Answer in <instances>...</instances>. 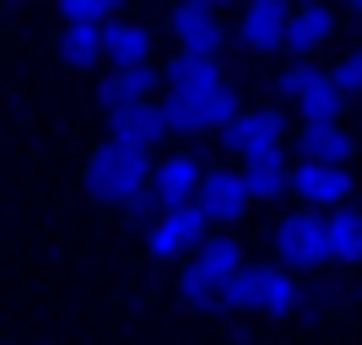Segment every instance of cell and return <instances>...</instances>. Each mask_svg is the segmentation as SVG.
<instances>
[{
  "instance_id": "cell-10",
  "label": "cell",
  "mask_w": 362,
  "mask_h": 345,
  "mask_svg": "<svg viewBox=\"0 0 362 345\" xmlns=\"http://www.w3.org/2000/svg\"><path fill=\"white\" fill-rule=\"evenodd\" d=\"M168 32H173L179 54H216V44H222V11L211 0H184V6L168 11Z\"/></svg>"
},
{
  "instance_id": "cell-9",
  "label": "cell",
  "mask_w": 362,
  "mask_h": 345,
  "mask_svg": "<svg viewBox=\"0 0 362 345\" xmlns=\"http://www.w3.org/2000/svg\"><path fill=\"white\" fill-rule=\"evenodd\" d=\"M200 183H206V162H200L195 151H168L163 162H151L146 200H157V210L163 205H189V200L200 195Z\"/></svg>"
},
{
  "instance_id": "cell-14",
  "label": "cell",
  "mask_w": 362,
  "mask_h": 345,
  "mask_svg": "<svg viewBox=\"0 0 362 345\" xmlns=\"http://www.w3.org/2000/svg\"><path fill=\"white\" fill-rule=\"evenodd\" d=\"M163 87L173 92V97L227 87V65H222V54H173V65L163 71Z\"/></svg>"
},
{
  "instance_id": "cell-16",
  "label": "cell",
  "mask_w": 362,
  "mask_h": 345,
  "mask_svg": "<svg viewBox=\"0 0 362 345\" xmlns=\"http://www.w3.org/2000/svg\"><path fill=\"white\" fill-rule=\"evenodd\" d=\"M298 146H303V162H330V167H346L357 140H351L346 124H303L298 130Z\"/></svg>"
},
{
  "instance_id": "cell-21",
  "label": "cell",
  "mask_w": 362,
  "mask_h": 345,
  "mask_svg": "<svg viewBox=\"0 0 362 345\" xmlns=\"http://www.w3.org/2000/svg\"><path fill=\"white\" fill-rule=\"evenodd\" d=\"M238 173H243V189H249V205L287 195V162H249V167H238Z\"/></svg>"
},
{
  "instance_id": "cell-19",
  "label": "cell",
  "mask_w": 362,
  "mask_h": 345,
  "mask_svg": "<svg viewBox=\"0 0 362 345\" xmlns=\"http://www.w3.org/2000/svg\"><path fill=\"white\" fill-rule=\"evenodd\" d=\"M292 103H298V119L303 124H341V114H346V97L335 92V81L325 71H314V81H308Z\"/></svg>"
},
{
  "instance_id": "cell-12",
  "label": "cell",
  "mask_w": 362,
  "mask_h": 345,
  "mask_svg": "<svg viewBox=\"0 0 362 345\" xmlns=\"http://www.w3.org/2000/svg\"><path fill=\"white\" fill-rule=\"evenodd\" d=\"M200 216L206 222H238L243 210H249V189H243V173L238 167H206V183H200V195H195Z\"/></svg>"
},
{
  "instance_id": "cell-4",
  "label": "cell",
  "mask_w": 362,
  "mask_h": 345,
  "mask_svg": "<svg viewBox=\"0 0 362 345\" xmlns=\"http://www.w3.org/2000/svg\"><path fill=\"white\" fill-rule=\"evenodd\" d=\"M157 108H163L168 130H184V135H206V130L222 135L227 124L243 114L233 81H227V87H211V92H189V97H173V92H168V97H157Z\"/></svg>"
},
{
  "instance_id": "cell-2",
  "label": "cell",
  "mask_w": 362,
  "mask_h": 345,
  "mask_svg": "<svg viewBox=\"0 0 362 345\" xmlns=\"http://www.w3.org/2000/svg\"><path fill=\"white\" fill-rule=\"evenodd\" d=\"M87 189L108 205H146L151 189V151L124 146V140H103V146L87 157Z\"/></svg>"
},
{
  "instance_id": "cell-24",
  "label": "cell",
  "mask_w": 362,
  "mask_h": 345,
  "mask_svg": "<svg viewBox=\"0 0 362 345\" xmlns=\"http://www.w3.org/2000/svg\"><path fill=\"white\" fill-rule=\"evenodd\" d=\"M325 75L335 81V92H341V97H362V49H346V54H341Z\"/></svg>"
},
{
  "instance_id": "cell-22",
  "label": "cell",
  "mask_w": 362,
  "mask_h": 345,
  "mask_svg": "<svg viewBox=\"0 0 362 345\" xmlns=\"http://www.w3.org/2000/svg\"><path fill=\"white\" fill-rule=\"evenodd\" d=\"M60 54L71 65H98L103 60V28H60Z\"/></svg>"
},
{
  "instance_id": "cell-3",
  "label": "cell",
  "mask_w": 362,
  "mask_h": 345,
  "mask_svg": "<svg viewBox=\"0 0 362 345\" xmlns=\"http://www.w3.org/2000/svg\"><path fill=\"white\" fill-rule=\"evenodd\" d=\"M303 302H308L303 281L281 265H243V275L227 291V308H243V313H259V318H287Z\"/></svg>"
},
{
  "instance_id": "cell-20",
  "label": "cell",
  "mask_w": 362,
  "mask_h": 345,
  "mask_svg": "<svg viewBox=\"0 0 362 345\" xmlns=\"http://www.w3.org/2000/svg\"><path fill=\"white\" fill-rule=\"evenodd\" d=\"M325 243H330V265H357L362 259V210L357 205H341L325 216Z\"/></svg>"
},
{
  "instance_id": "cell-5",
  "label": "cell",
  "mask_w": 362,
  "mask_h": 345,
  "mask_svg": "<svg viewBox=\"0 0 362 345\" xmlns=\"http://www.w3.org/2000/svg\"><path fill=\"white\" fill-rule=\"evenodd\" d=\"M276 265L292 275L303 270H325L330 265V243H325V216L319 210H292V216H281V226H276Z\"/></svg>"
},
{
  "instance_id": "cell-23",
  "label": "cell",
  "mask_w": 362,
  "mask_h": 345,
  "mask_svg": "<svg viewBox=\"0 0 362 345\" xmlns=\"http://www.w3.org/2000/svg\"><path fill=\"white\" fill-rule=\"evenodd\" d=\"M119 16L114 0H65L60 6V28H108Z\"/></svg>"
},
{
  "instance_id": "cell-25",
  "label": "cell",
  "mask_w": 362,
  "mask_h": 345,
  "mask_svg": "<svg viewBox=\"0 0 362 345\" xmlns=\"http://www.w3.org/2000/svg\"><path fill=\"white\" fill-rule=\"evenodd\" d=\"M314 71H319V65H308V60H292L287 71L276 75V92H281V97L292 103V97H298V92L308 87V81H314Z\"/></svg>"
},
{
  "instance_id": "cell-8",
  "label": "cell",
  "mask_w": 362,
  "mask_h": 345,
  "mask_svg": "<svg viewBox=\"0 0 362 345\" xmlns=\"http://www.w3.org/2000/svg\"><path fill=\"white\" fill-rule=\"evenodd\" d=\"M287 189H298V200L308 210H341L351 205V173L346 167H330V162H292L287 167Z\"/></svg>"
},
{
  "instance_id": "cell-15",
  "label": "cell",
  "mask_w": 362,
  "mask_h": 345,
  "mask_svg": "<svg viewBox=\"0 0 362 345\" xmlns=\"http://www.w3.org/2000/svg\"><path fill=\"white\" fill-rule=\"evenodd\" d=\"M103 60H114V71H124V65H151V28L146 22L114 16L103 28Z\"/></svg>"
},
{
  "instance_id": "cell-6",
  "label": "cell",
  "mask_w": 362,
  "mask_h": 345,
  "mask_svg": "<svg viewBox=\"0 0 362 345\" xmlns=\"http://www.w3.org/2000/svg\"><path fill=\"white\" fill-rule=\"evenodd\" d=\"M222 140L249 162H281V151H287V119H281V108H243L238 119L222 130Z\"/></svg>"
},
{
  "instance_id": "cell-1",
  "label": "cell",
  "mask_w": 362,
  "mask_h": 345,
  "mask_svg": "<svg viewBox=\"0 0 362 345\" xmlns=\"http://www.w3.org/2000/svg\"><path fill=\"white\" fill-rule=\"evenodd\" d=\"M243 275V243L238 238H206L179 270V297L206 313H227V291Z\"/></svg>"
},
{
  "instance_id": "cell-7",
  "label": "cell",
  "mask_w": 362,
  "mask_h": 345,
  "mask_svg": "<svg viewBox=\"0 0 362 345\" xmlns=\"http://www.w3.org/2000/svg\"><path fill=\"white\" fill-rule=\"evenodd\" d=\"M206 232H211V222L200 216L195 200H189V205H163L151 216V226H146V248L157 259H184V254H195L200 243H206Z\"/></svg>"
},
{
  "instance_id": "cell-17",
  "label": "cell",
  "mask_w": 362,
  "mask_h": 345,
  "mask_svg": "<svg viewBox=\"0 0 362 345\" xmlns=\"http://www.w3.org/2000/svg\"><path fill=\"white\" fill-rule=\"evenodd\" d=\"M163 87V71L157 65H124V71H108L103 81V108H124V103H151V92Z\"/></svg>"
},
{
  "instance_id": "cell-18",
  "label": "cell",
  "mask_w": 362,
  "mask_h": 345,
  "mask_svg": "<svg viewBox=\"0 0 362 345\" xmlns=\"http://www.w3.org/2000/svg\"><path fill=\"white\" fill-rule=\"evenodd\" d=\"M330 32H335V11L330 6H298V11L287 16V44L292 54H314L319 44H330Z\"/></svg>"
},
{
  "instance_id": "cell-11",
  "label": "cell",
  "mask_w": 362,
  "mask_h": 345,
  "mask_svg": "<svg viewBox=\"0 0 362 345\" xmlns=\"http://www.w3.org/2000/svg\"><path fill=\"white\" fill-rule=\"evenodd\" d=\"M287 16H292V6H281V0H249L238 11L233 38H238L249 54H271V49L287 44Z\"/></svg>"
},
{
  "instance_id": "cell-13",
  "label": "cell",
  "mask_w": 362,
  "mask_h": 345,
  "mask_svg": "<svg viewBox=\"0 0 362 345\" xmlns=\"http://www.w3.org/2000/svg\"><path fill=\"white\" fill-rule=\"evenodd\" d=\"M163 135H168V124H163V108H157V97H151V103L108 108V140H124V146L151 151Z\"/></svg>"
}]
</instances>
